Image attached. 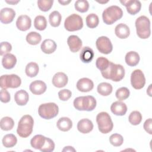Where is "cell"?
I'll return each instance as SVG.
<instances>
[{"label":"cell","mask_w":152,"mask_h":152,"mask_svg":"<svg viewBox=\"0 0 152 152\" xmlns=\"http://www.w3.org/2000/svg\"><path fill=\"white\" fill-rule=\"evenodd\" d=\"M103 78L111 80L115 82L122 80L125 76V69L120 64H115L110 61L108 68L104 71L101 72Z\"/></svg>","instance_id":"6da1fadb"},{"label":"cell","mask_w":152,"mask_h":152,"mask_svg":"<svg viewBox=\"0 0 152 152\" xmlns=\"http://www.w3.org/2000/svg\"><path fill=\"white\" fill-rule=\"evenodd\" d=\"M34 120L31 116L25 115L21 117L18 122L17 132L22 138H27L31 135L33 131Z\"/></svg>","instance_id":"7a4b0ae2"},{"label":"cell","mask_w":152,"mask_h":152,"mask_svg":"<svg viewBox=\"0 0 152 152\" xmlns=\"http://www.w3.org/2000/svg\"><path fill=\"white\" fill-rule=\"evenodd\" d=\"M122 15L123 11L120 7L116 5H112L103 11L102 18L105 24L111 25L121 19L122 17Z\"/></svg>","instance_id":"3957f363"},{"label":"cell","mask_w":152,"mask_h":152,"mask_svg":"<svg viewBox=\"0 0 152 152\" xmlns=\"http://www.w3.org/2000/svg\"><path fill=\"white\" fill-rule=\"evenodd\" d=\"M135 27L137 34L140 38L145 39L150 37L151 34L150 21L147 17L141 15L137 18L135 21Z\"/></svg>","instance_id":"277c9868"},{"label":"cell","mask_w":152,"mask_h":152,"mask_svg":"<svg viewBox=\"0 0 152 152\" xmlns=\"http://www.w3.org/2000/svg\"><path fill=\"white\" fill-rule=\"evenodd\" d=\"M74 106L78 110L92 111L96 106V100L92 96H80L74 100Z\"/></svg>","instance_id":"5b68a950"},{"label":"cell","mask_w":152,"mask_h":152,"mask_svg":"<svg viewBox=\"0 0 152 152\" xmlns=\"http://www.w3.org/2000/svg\"><path fill=\"white\" fill-rule=\"evenodd\" d=\"M96 122L99 131L103 134H107L113 129V124L111 117L106 112H102L97 114Z\"/></svg>","instance_id":"8992f818"},{"label":"cell","mask_w":152,"mask_h":152,"mask_svg":"<svg viewBox=\"0 0 152 152\" xmlns=\"http://www.w3.org/2000/svg\"><path fill=\"white\" fill-rule=\"evenodd\" d=\"M59 112L58 105L52 102L42 104L38 108L39 116L45 119H50L56 116Z\"/></svg>","instance_id":"52a82bcc"},{"label":"cell","mask_w":152,"mask_h":152,"mask_svg":"<svg viewBox=\"0 0 152 152\" xmlns=\"http://www.w3.org/2000/svg\"><path fill=\"white\" fill-rule=\"evenodd\" d=\"M64 27L69 31L80 30L83 27V19L79 15L72 14L66 18L64 22Z\"/></svg>","instance_id":"ba28073f"},{"label":"cell","mask_w":152,"mask_h":152,"mask_svg":"<svg viewBox=\"0 0 152 152\" xmlns=\"http://www.w3.org/2000/svg\"><path fill=\"white\" fill-rule=\"evenodd\" d=\"M21 80L16 74L3 75L0 78V86L3 89L8 88H16L20 86Z\"/></svg>","instance_id":"9c48e42d"},{"label":"cell","mask_w":152,"mask_h":152,"mask_svg":"<svg viewBox=\"0 0 152 152\" xmlns=\"http://www.w3.org/2000/svg\"><path fill=\"white\" fill-rule=\"evenodd\" d=\"M131 83L132 87L136 90H140L144 87L145 84V78L141 69H135L131 73Z\"/></svg>","instance_id":"30bf717a"},{"label":"cell","mask_w":152,"mask_h":152,"mask_svg":"<svg viewBox=\"0 0 152 152\" xmlns=\"http://www.w3.org/2000/svg\"><path fill=\"white\" fill-rule=\"evenodd\" d=\"M98 50L103 54H109L113 50V46L110 40L106 36L99 37L96 42Z\"/></svg>","instance_id":"8fae6325"},{"label":"cell","mask_w":152,"mask_h":152,"mask_svg":"<svg viewBox=\"0 0 152 152\" xmlns=\"http://www.w3.org/2000/svg\"><path fill=\"white\" fill-rule=\"evenodd\" d=\"M15 16V11L10 8H4L0 11V21L5 24L11 23Z\"/></svg>","instance_id":"7c38bea8"},{"label":"cell","mask_w":152,"mask_h":152,"mask_svg":"<svg viewBox=\"0 0 152 152\" xmlns=\"http://www.w3.org/2000/svg\"><path fill=\"white\" fill-rule=\"evenodd\" d=\"M47 88L46 84L41 80H35L31 83L29 86L30 91L35 95H40L44 93Z\"/></svg>","instance_id":"4fadbf2b"},{"label":"cell","mask_w":152,"mask_h":152,"mask_svg":"<svg viewBox=\"0 0 152 152\" xmlns=\"http://www.w3.org/2000/svg\"><path fill=\"white\" fill-rule=\"evenodd\" d=\"M31 25V18L27 15H20L16 21V26L18 30L25 31L28 30Z\"/></svg>","instance_id":"5bb4252c"},{"label":"cell","mask_w":152,"mask_h":152,"mask_svg":"<svg viewBox=\"0 0 152 152\" xmlns=\"http://www.w3.org/2000/svg\"><path fill=\"white\" fill-rule=\"evenodd\" d=\"M76 86L80 91L85 93L93 90L94 83L91 80L88 78H82L77 81Z\"/></svg>","instance_id":"9a60e30c"},{"label":"cell","mask_w":152,"mask_h":152,"mask_svg":"<svg viewBox=\"0 0 152 152\" xmlns=\"http://www.w3.org/2000/svg\"><path fill=\"white\" fill-rule=\"evenodd\" d=\"M68 81V77L65 73L58 72L53 75L52 82L55 87L57 88H62L67 84Z\"/></svg>","instance_id":"2e32d148"},{"label":"cell","mask_w":152,"mask_h":152,"mask_svg":"<svg viewBox=\"0 0 152 152\" xmlns=\"http://www.w3.org/2000/svg\"><path fill=\"white\" fill-rule=\"evenodd\" d=\"M67 43L72 52L79 51L82 46L81 40L76 35L69 36L67 39Z\"/></svg>","instance_id":"e0dca14e"},{"label":"cell","mask_w":152,"mask_h":152,"mask_svg":"<svg viewBox=\"0 0 152 152\" xmlns=\"http://www.w3.org/2000/svg\"><path fill=\"white\" fill-rule=\"evenodd\" d=\"M110 110L115 115L123 116L127 111V106L125 103L121 101H116L112 104Z\"/></svg>","instance_id":"ac0fdd59"},{"label":"cell","mask_w":152,"mask_h":152,"mask_svg":"<svg viewBox=\"0 0 152 152\" xmlns=\"http://www.w3.org/2000/svg\"><path fill=\"white\" fill-rule=\"evenodd\" d=\"M77 129L81 133L87 134L93 130V124L88 119H82L77 124Z\"/></svg>","instance_id":"d6986e66"},{"label":"cell","mask_w":152,"mask_h":152,"mask_svg":"<svg viewBox=\"0 0 152 152\" xmlns=\"http://www.w3.org/2000/svg\"><path fill=\"white\" fill-rule=\"evenodd\" d=\"M41 50L46 54H51L53 53L57 48V45L55 41L52 39H48L43 41L40 46Z\"/></svg>","instance_id":"ffe728a7"},{"label":"cell","mask_w":152,"mask_h":152,"mask_svg":"<svg viewBox=\"0 0 152 152\" xmlns=\"http://www.w3.org/2000/svg\"><path fill=\"white\" fill-rule=\"evenodd\" d=\"M17 63V58L15 55L8 53L4 55L2 59V65L4 68L7 69H12Z\"/></svg>","instance_id":"44dd1931"},{"label":"cell","mask_w":152,"mask_h":152,"mask_svg":"<svg viewBox=\"0 0 152 152\" xmlns=\"http://www.w3.org/2000/svg\"><path fill=\"white\" fill-rule=\"evenodd\" d=\"M115 33L119 39H126L130 34V30L125 24L120 23L115 27Z\"/></svg>","instance_id":"7402d4cb"},{"label":"cell","mask_w":152,"mask_h":152,"mask_svg":"<svg viewBox=\"0 0 152 152\" xmlns=\"http://www.w3.org/2000/svg\"><path fill=\"white\" fill-rule=\"evenodd\" d=\"M94 55V52L91 48L88 46H85L81 50L80 58L83 62L89 63L92 61Z\"/></svg>","instance_id":"603a6c76"},{"label":"cell","mask_w":152,"mask_h":152,"mask_svg":"<svg viewBox=\"0 0 152 152\" xmlns=\"http://www.w3.org/2000/svg\"><path fill=\"white\" fill-rule=\"evenodd\" d=\"M28 94L26 90H20L17 91L14 95V100L19 106L26 105L28 101Z\"/></svg>","instance_id":"cb8c5ba5"},{"label":"cell","mask_w":152,"mask_h":152,"mask_svg":"<svg viewBox=\"0 0 152 152\" xmlns=\"http://www.w3.org/2000/svg\"><path fill=\"white\" fill-rule=\"evenodd\" d=\"M140 59V55L135 51H130L128 52L125 57L126 64L130 66H136L139 63Z\"/></svg>","instance_id":"d4e9b609"},{"label":"cell","mask_w":152,"mask_h":152,"mask_svg":"<svg viewBox=\"0 0 152 152\" xmlns=\"http://www.w3.org/2000/svg\"><path fill=\"white\" fill-rule=\"evenodd\" d=\"M56 126L60 131L66 132L70 130L72 128V122L69 118L62 117L58 121Z\"/></svg>","instance_id":"484cf974"},{"label":"cell","mask_w":152,"mask_h":152,"mask_svg":"<svg viewBox=\"0 0 152 152\" xmlns=\"http://www.w3.org/2000/svg\"><path fill=\"white\" fill-rule=\"evenodd\" d=\"M46 141V137L42 135H36L34 136L31 141L30 144L31 147L35 149L40 150L44 145Z\"/></svg>","instance_id":"4316f807"},{"label":"cell","mask_w":152,"mask_h":152,"mask_svg":"<svg viewBox=\"0 0 152 152\" xmlns=\"http://www.w3.org/2000/svg\"><path fill=\"white\" fill-rule=\"evenodd\" d=\"M112 86L108 83H101L97 86V90L99 94L103 96H107L112 92Z\"/></svg>","instance_id":"83f0119b"},{"label":"cell","mask_w":152,"mask_h":152,"mask_svg":"<svg viewBox=\"0 0 152 152\" xmlns=\"http://www.w3.org/2000/svg\"><path fill=\"white\" fill-rule=\"evenodd\" d=\"M126 8L127 12L131 15H135L141 10V4L139 1L131 0Z\"/></svg>","instance_id":"f1b7e54d"},{"label":"cell","mask_w":152,"mask_h":152,"mask_svg":"<svg viewBox=\"0 0 152 152\" xmlns=\"http://www.w3.org/2000/svg\"><path fill=\"white\" fill-rule=\"evenodd\" d=\"M39 71V68L38 64L36 62H30L28 63L25 69V72L26 75L29 77H36Z\"/></svg>","instance_id":"f546056e"},{"label":"cell","mask_w":152,"mask_h":152,"mask_svg":"<svg viewBox=\"0 0 152 152\" xmlns=\"http://www.w3.org/2000/svg\"><path fill=\"white\" fill-rule=\"evenodd\" d=\"M62 16L58 11H54L49 14V21L51 26L53 27H58L61 22Z\"/></svg>","instance_id":"4dcf8cb0"},{"label":"cell","mask_w":152,"mask_h":152,"mask_svg":"<svg viewBox=\"0 0 152 152\" xmlns=\"http://www.w3.org/2000/svg\"><path fill=\"white\" fill-rule=\"evenodd\" d=\"M17 137L12 134H7L2 138V144L6 148L14 147L17 144Z\"/></svg>","instance_id":"1f68e13d"},{"label":"cell","mask_w":152,"mask_h":152,"mask_svg":"<svg viewBox=\"0 0 152 152\" xmlns=\"http://www.w3.org/2000/svg\"><path fill=\"white\" fill-rule=\"evenodd\" d=\"M41 40V35L36 31H31L26 36V41L31 45H36L39 44Z\"/></svg>","instance_id":"d6a6232c"},{"label":"cell","mask_w":152,"mask_h":152,"mask_svg":"<svg viewBox=\"0 0 152 152\" xmlns=\"http://www.w3.org/2000/svg\"><path fill=\"white\" fill-rule=\"evenodd\" d=\"M14 126V121L11 117L5 116L1 119L0 126L1 129L4 131H10L13 128Z\"/></svg>","instance_id":"836d02e7"},{"label":"cell","mask_w":152,"mask_h":152,"mask_svg":"<svg viewBox=\"0 0 152 152\" xmlns=\"http://www.w3.org/2000/svg\"><path fill=\"white\" fill-rule=\"evenodd\" d=\"M34 26L35 28L38 30H44L47 26V21L46 18L43 15L36 16L34 20Z\"/></svg>","instance_id":"e575fe53"},{"label":"cell","mask_w":152,"mask_h":152,"mask_svg":"<svg viewBox=\"0 0 152 152\" xmlns=\"http://www.w3.org/2000/svg\"><path fill=\"white\" fill-rule=\"evenodd\" d=\"M86 24L88 27L90 28H94L96 27L99 23V19L98 16L94 14H88L86 18Z\"/></svg>","instance_id":"d590c367"},{"label":"cell","mask_w":152,"mask_h":152,"mask_svg":"<svg viewBox=\"0 0 152 152\" xmlns=\"http://www.w3.org/2000/svg\"><path fill=\"white\" fill-rule=\"evenodd\" d=\"M128 120L132 125H137L140 124L142 121V115L139 111H133L129 114Z\"/></svg>","instance_id":"8d00e7d4"},{"label":"cell","mask_w":152,"mask_h":152,"mask_svg":"<svg viewBox=\"0 0 152 152\" xmlns=\"http://www.w3.org/2000/svg\"><path fill=\"white\" fill-rule=\"evenodd\" d=\"M109 64L110 61L103 56L99 57L96 61V66L101 72L105 71L108 68Z\"/></svg>","instance_id":"74e56055"},{"label":"cell","mask_w":152,"mask_h":152,"mask_svg":"<svg viewBox=\"0 0 152 152\" xmlns=\"http://www.w3.org/2000/svg\"><path fill=\"white\" fill-rule=\"evenodd\" d=\"M129 90H128V88L125 87H122L118 88L115 93L116 97L119 101H122L126 99L129 96Z\"/></svg>","instance_id":"f35d334b"},{"label":"cell","mask_w":152,"mask_h":152,"mask_svg":"<svg viewBox=\"0 0 152 152\" xmlns=\"http://www.w3.org/2000/svg\"><path fill=\"white\" fill-rule=\"evenodd\" d=\"M75 8L80 12H86L89 8V4L86 0H78L75 2Z\"/></svg>","instance_id":"ab89813d"},{"label":"cell","mask_w":152,"mask_h":152,"mask_svg":"<svg viewBox=\"0 0 152 152\" xmlns=\"http://www.w3.org/2000/svg\"><path fill=\"white\" fill-rule=\"evenodd\" d=\"M53 0H39L37 1V5L40 10L43 12L48 11L53 5Z\"/></svg>","instance_id":"60d3db41"},{"label":"cell","mask_w":152,"mask_h":152,"mask_svg":"<svg viewBox=\"0 0 152 152\" xmlns=\"http://www.w3.org/2000/svg\"><path fill=\"white\" fill-rule=\"evenodd\" d=\"M109 141L112 145L115 147L121 146L124 142L123 137L119 134H113L110 135Z\"/></svg>","instance_id":"b9f144b4"},{"label":"cell","mask_w":152,"mask_h":152,"mask_svg":"<svg viewBox=\"0 0 152 152\" xmlns=\"http://www.w3.org/2000/svg\"><path fill=\"white\" fill-rule=\"evenodd\" d=\"M54 148H55L54 142L50 138L46 137L45 143L40 150L43 152H51L54 150Z\"/></svg>","instance_id":"7bdbcfd3"},{"label":"cell","mask_w":152,"mask_h":152,"mask_svg":"<svg viewBox=\"0 0 152 152\" xmlns=\"http://www.w3.org/2000/svg\"><path fill=\"white\" fill-rule=\"evenodd\" d=\"M12 50L11 45L7 42H2L1 43L0 45V55L3 56L8 52H11Z\"/></svg>","instance_id":"ee69618b"},{"label":"cell","mask_w":152,"mask_h":152,"mask_svg":"<svg viewBox=\"0 0 152 152\" xmlns=\"http://www.w3.org/2000/svg\"><path fill=\"white\" fill-rule=\"evenodd\" d=\"M72 96V93L68 89H63L58 92V97L62 101L68 100Z\"/></svg>","instance_id":"f6af8a7d"},{"label":"cell","mask_w":152,"mask_h":152,"mask_svg":"<svg viewBox=\"0 0 152 152\" xmlns=\"http://www.w3.org/2000/svg\"><path fill=\"white\" fill-rule=\"evenodd\" d=\"M0 99L2 103H5L10 101V94L7 89H1L0 92Z\"/></svg>","instance_id":"bcb514c9"},{"label":"cell","mask_w":152,"mask_h":152,"mask_svg":"<svg viewBox=\"0 0 152 152\" xmlns=\"http://www.w3.org/2000/svg\"><path fill=\"white\" fill-rule=\"evenodd\" d=\"M144 129L149 134H152V120L151 118L147 119L144 124Z\"/></svg>","instance_id":"7dc6e473"},{"label":"cell","mask_w":152,"mask_h":152,"mask_svg":"<svg viewBox=\"0 0 152 152\" xmlns=\"http://www.w3.org/2000/svg\"><path fill=\"white\" fill-rule=\"evenodd\" d=\"M62 151H75V150L71 146H66L62 150Z\"/></svg>","instance_id":"c3c4849f"},{"label":"cell","mask_w":152,"mask_h":152,"mask_svg":"<svg viewBox=\"0 0 152 152\" xmlns=\"http://www.w3.org/2000/svg\"><path fill=\"white\" fill-rule=\"evenodd\" d=\"M59 3H60L61 5H68L69 3H70L71 2V1H58Z\"/></svg>","instance_id":"681fc988"},{"label":"cell","mask_w":152,"mask_h":152,"mask_svg":"<svg viewBox=\"0 0 152 152\" xmlns=\"http://www.w3.org/2000/svg\"><path fill=\"white\" fill-rule=\"evenodd\" d=\"M20 1H6V2L8 3V4H11V5H15L16 4H17L18 2H19Z\"/></svg>","instance_id":"f907efd6"},{"label":"cell","mask_w":152,"mask_h":152,"mask_svg":"<svg viewBox=\"0 0 152 152\" xmlns=\"http://www.w3.org/2000/svg\"><path fill=\"white\" fill-rule=\"evenodd\" d=\"M151 84L150 85V86L148 88V90H147V93L150 96H151Z\"/></svg>","instance_id":"816d5d0a"}]
</instances>
